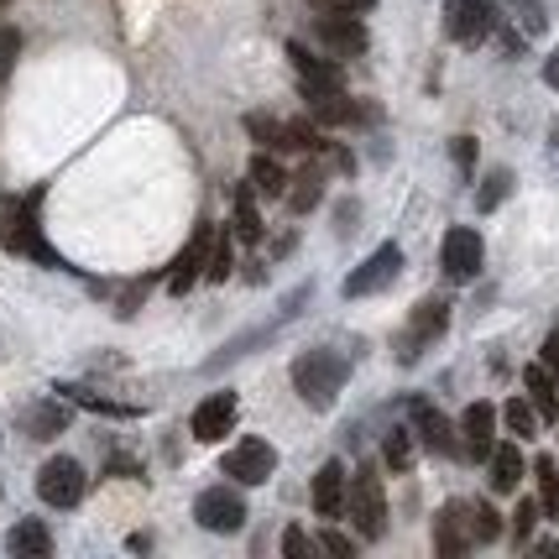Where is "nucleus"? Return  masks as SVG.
<instances>
[{
  "label": "nucleus",
  "instance_id": "nucleus-20",
  "mask_svg": "<svg viewBox=\"0 0 559 559\" xmlns=\"http://www.w3.org/2000/svg\"><path fill=\"white\" fill-rule=\"evenodd\" d=\"M523 388H528V397H534V408H538V418H559V377L549 371V366L538 361V366H528L523 371Z\"/></svg>",
  "mask_w": 559,
  "mask_h": 559
},
{
  "label": "nucleus",
  "instance_id": "nucleus-40",
  "mask_svg": "<svg viewBox=\"0 0 559 559\" xmlns=\"http://www.w3.org/2000/svg\"><path fill=\"white\" fill-rule=\"evenodd\" d=\"M544 84H549V90H559V48L544 58Z\"/></svg>",
  "mask_w": 559,
  "mask_h": 559
},
{
  "label": "nucleus",
  "instance_id": "nucleus-6",
  "mask_svg": "<svg viewBox=\"0 0 559 559\" xmlns=\"http://www.w3.org/2000/svg\"><path fill=\"white\" fill-rule=\"evenodd\" d=\"M491 26H497L491 0H450V5H444V32H450V43H461V48L487 43Z\"/></svg>",
  "mask_w": 559,
  "mask_h": 559
},
{
  "label": "nucleus",
  "instance_id": "nucleus-31",
  "mask_svg": "<svg viewBox=\"0 0 559 559\" xmlns=\"http://www.w3.org/2000/svg\"><path fill=\"white\" fill-rule=\"evenodd\" d=\"M502 418H508V429L518 439H534V429H538V408H528V397H512L508 408H502Z\"/></svg>",
  "mask_w": 559,
  "mask_h": 559
},
{
  "label": "nucleus",
  "instance_id": "nucleus-9",
  "mask_svg": "<svg viewBox=\"0 0 559 559\" xmlns=\"http://www.w3.org/2000/svg\"><path fill=\"white\" fill-rule=\"evenodd\" d=\"M403 272V246H377L371 257H366L361 267L345 277V298H366V293H382V288H392V277Z\"/></svg>",
  "mask_w": 559,
  "mask_h": 559
},
{
  "label": "nucleus",
  "instance_id": "nucleus-24",
  "mask_svg": "<svg viewBox=\"0 0 559 559\" xmlns=\"http://www.w3.org/2000/svg\"><path fill=\"white\" fill-rule=\"evenodd\" d=\"M22 424H26V435L32 439H52V435L69 429V408H63V403H37V408H26L22 414Z\"/></svg>",
  "mask_w": 559,
  "mask_h": 559
},
{
  "label": "nucleus",
  "instance_id": "nucleus-5",
  "mask_svg": "<svg viewBox=\"0 0 559 559\" xmlns=\"http://www.w3.org/2000/svg\"><path fill=\"white\" fill-rule=\"evenodd\" d=\"M219 471L236 481V487H262V481H272V471H277V450H272L267 439H241L236 450H225V461H219Z\"/></svg>",
  "mask_w": 559,
  "mask_h": 559
},
{
  "label": "nucleus",
  "instance_id": "nucleus-39",
  "mask_svg": "<svg viewBox=\"0 0 559 559\" xmlns=\"http://www.w3.org/2000/svg\"><path fill=\"white\" fill-rule=\"evenodd\" d=\"M538 361H544V366H549V371L559 377V330L549 335V341H544V356H538Z\"/></svg>",
  "mask_w": 559,
  "mask_h": 559
},
{
  "label": "nucleus",
  "instance_id": "nucleus-28",
  "mask_svg": "<svg viewBox=\"0 0 559 559\" xmlns=\"http://www.w3.org/2000/svg\"><path fill=\"white\" fill-rule=\"evenodd\" d=\"M69 403L79 408H95V414H110V418H136L142 408H131V403H110V397H99V392H84V388H58Z\"/></svg>",
  "mask_w": 559,
  "mask_h": 559
},
{
  "label": "nucleus",
  "instance_id": "nucleus-38",
  "mask_svg": "<svg viewBox=\"0 0 559 559\" xmlns=\"http://www.w3.org/2000/svg\"><path fill=\"white\" fill-rule=\"evenodd\" d=\"M455 168L461 173L476 168V142H471V136H455Z\"/></svg>",
  "mask_w": 559,
  "mask_h": 559
},
{
  "label": "nucleus",
  "instance_id": "nucleus-30",
  "mask_svg": "<svg viewBox=\"0 0 559 559\" xmlns=\"http://www.w3.org/2000/svg\"><path fill=\"white\" fill-rule=\"evenodd\" d=\"M382 461H388V471H408L414 465V435L408 429H392L388 444H382Z\"/></svg>",
  "mask_w": 559,
  "mask_h": 559
},
{
  "label": "nucleus",
  "instance_id": "nucleus-21",
  "mask_svg": "<svg viewBox=\"0 0 559 559\" xmlns=\"http://www.w3.org/2000/svg\"><path fill=\"white\" fill-rule=\"evenodd\" d=\"M246 178H251V189H257L262 199L288 194V183H293L288 173H283V163H277L272 152H262V157H251V173H246Z\"/></svg>",
  "mask_w": 559,
  "mask_h": 559
},
{
  "label": "nucleus",
  "instance_id": "nucleus-36",
  "mask_svg": "<svg viewBox=\"0 0 559 559\" xmlns=\"http://www.w3.org/2000/svg\"><path fill=\"white\" fill-rule=\"evenodd\" d=\"M309 5H314V11H350V16H361L377 0H309Z\"/></svg>",
  "mask_w": 559,
  "mask_h": 559
},
{
  "label": "nucleus",
  "instance_id": "nucleus-22",
  "mask_svg": "<svg viewBox=\"0 0 559 559\" xmlns=\"http://www.w3.org/2000/svg\"><path fill=\"white\" fill-rule=\"evenodd\" d=\"M518 481H523V450L491 444V491H518Z\"/></svg>",
  "mask_w": 559,
  "mask_h": 559
},
{
  "label": "nucleus",
  "instance_id": "nucleus-18",
  "mask_svg": "<svg viewBox=\"0 0 559 559\" xmlns=\"http://www.w3.org/2000/svg\"><path fill=\"white\" fill-rule=\"evenodd\" d=\"M461 435H465V450L476 461H491V435H497V408L491 403H471L461 418Z\"/></svg>",
  "mask_w": 559,
  "mask_h": 559
},
{
  "label": "nucleus",
  "instance_id": "nucleus-41",
  "mask_svg": "<svg viewBox=\"0 0 559 559\" xmlns=\"http://www.w3.org/2000/svg\"><path fill=\"white\" fill-rule=\"evenodd\" d=\"M110 476H142V465L131 461V455H126V461L116 455V461H110Z\"/></svg>",
  "mask_w": 559,
  "mask_h": 559
},
{
  "label": "nucleus",
  "instance_id": "nucleus-25",
  "mask_svg": "<svg viewBox=\"0 0 559 559\" xmlns=\"http://www.w3.org/2000/svg\"><path fill=\"white\" fill-rule=\"evenodd\" d=\"M236 241L241 246L262 241V215H257V204H251V178H246V189H236Z\"/></svg>",
  "mask_w": 559,
  "mask_h": 559
},
{
  "label": "nucleus",
  "instance_id": "nucleus-8",
  "mask_svg": "<svg viewBox=\"0 0 559 559\" xmlns=\"http://www.w3.org/2000/svg\"><path fill=\"white\" fill-rule=\"evenodd\" d=\"M444 324H450V304L444 298H424L408 319V330H403V341H397V361H414L424 356V345H435L444 335Z\"/></svg>",
  "mask_w": 559,
  "mask_h": 559
},
{
  "label": "nucleus",
  "instance_id": "nucleus-14",
  "mask_svg": "<svg viewBox=\"0 0 559 559\" xmlns=\"http://www.w3.org/2000/svg\"><path fill=\"white\" fill-rule=\"evenodd\" d=\"M210 246H215V230H210V219H199V230L189 236V246L173 257V272H168V288L173 293H189V288H194V277L210 267Z\"/></svg>",
  "mask_w": 559,
  "mask_h": 559
},
{
  "label": "nucleus",
  "instance_id": "nucleus-7",
  "mask_svg": "<svg viewBox=\"0 0 559 559\" xmlns=\"http://www.w3.org/2000/svg\"><path fill=\"white\" fill-rule=\"evenodd\" d=\"M194 523L210 534H236L246 523V502L236 487H210L194 497Z\"/></svg>",
  "mask_w": 559,
  "mask_h": 559
},
{
  "label": "nucleus",
  "instance_id": "nucleus-23",
  "mask_svg": "<svg viewBox=\"0 0 559 559\" xmlns=\"http://www.w3.org/2000/svg\"><path fill=\"white\" fill-rule=\"evenodd\" d=\"M319 199H324V168L319 163H309V168L293 178V189H288V210L293 215H309Z\"/></svg>",
  "mask_w": 559,
  "mask_h": 559
},
{
  "label": "nucleus",
  "instance_id": "nucleus-35",
  "mask_svg": "<svg viewBox=\"0 0 559 559\" xmlns=\"http://www.w3.org/2000/svg\"><path fill=\"white\" fill-rule=\"evenodd\" d=\"M319 549H324V555H335V559H350V555H356V544H350L345 534H335V528H330V534H319Z\"/></svg>",
  "mask_w": 559,
  "mask_h": 559
},
{
  "label": "nucleus",
  "instance_id": "nucleus-42",
  "mask_svg": "<svg viewBox=\"0 0 559 559\" xmlns=\"http://www.w3.org/2000/svg\"><path fill=\"white\" fill-rule=\"evenodd\" d=\"M0 79H5V63H0Z\"/></svg>",
  "mask_w": 559,
  "mask_h": 559
},
{
  "label": "nucleus",
  "instance_id": "nucleus-19",
  "mask_svg": "<svg viewBox=\"0 0 559 559\" xmlns=\"http://www.w3.org/2000/svg\"><path fill=\"white\" fill-rule=\"evenodd\" d=\"M5 549H11L16 559H48L52 555L48 523H43V518H22V523L5 534Z\"/></svg>",
  "mask_w": 559,
  "mask_h": 559
},
{
  "label": "nucleus",
  "instance_id": "nucleus-27",
  "mask_svg": "<svg viewBox=\"0 0 559 559\" xmlns=\"http://www.w3.org/2000/svg\"><path fill=\"white\" fill-rule=\"evenodd\" d=\"M534 476H538V508H544V518H555L559 512V465L549 461V455H538Z\"/></svg>",
  "mask_w": 559,
  "mask_h": 559
},
{
  "label": "nucleus",
  "instance_id": "nucleus-4",
  "mask_svg": "<svg viewBox=\"0 0 559 559\" xmlns=\"http://www.w3.org/2000/svg\"><path fill=\"white\" fill-rule=\"evenodd\" d=\"M84 465L79 461H69V455H52L43 471H37V497L48 502V508H58V512H69V508H79L84 502Z\"/></svg>",
  "mask_w": 559,
  "mask_h": 559
},
{
  "label": "nucleus",
  "instance_id": "nucleus-17",
  "mask_svg": "<svg viewBox=\"0 0 559 559\" xmlns=\"http://www.w3.org/2000/svg\"><path fill=\"white\" fill-rule=\"evenodd\" d=\"M345 491H350V476H345V465L341 461H324L319 465V476H314V512L319 518H341L345 512Z\"/></svg>",
  "mask_w": 559,
  "mask_h": 559
},
{
  "label": "nucleus",
  "instance_id": "nucleus-26",
  "mask_svg": "<svg viewBox=\"0 0 559 559\" xmlns=\"http://www.w3.org/2000/svg\"><path fill=\"white\" fill-rule=\"evenodd\" d=\"M309 110H314V121H324V126H350L361 110L345 99V90H335V95H319V99H309Z\"/></svg>",
  "mask_w": 559,
  "mask_h": 559
},
{
  "label": "nucleus",
  "instance_id": "nucleus-12",
  "mask_svg": "<svg viewBox=\"0 0 559 559\" xmlns=\"http://www.w3.org/2000/svg\"><path fill=\"white\" fill-rule=\"evenodd\" d=\"M314 32L335 58H361L366 52V26H361V16H350V11H319Z\"/></svg>",
  "mask_w": 559,
  "mask_h": 559
},
{
  "label": "nucleus",
  "instance_id": "nucleus-3",
  "mask_svg": "<svg viewBox=\"0 0 559 559\" xmlns=\"http://www.w3.org/2000/svg\"><path fill=\"white\" fill-rule=\"evenodd\" d=\"M345 512H350V523H356V534H361V538H382V534H388V487H382L377 465H361V471L350 476Z\"/></svg>",
  "mask_w": 559,
  "mask_h": 559
},
{
  "label": "nucleus",
  "instance_id": "nucleus-15",
  "mask_svg": "<svg viewBox=\"0 0 559 559\" xmlns=\"http://www.w3.org/2000/svg\"><path fill=\"white\" fill-rule=\"evenodd\" d=\"M408 414H414V435H418L424 450H435V455H455V429H450V418L439 414L435 403L414 397V403H408Z\"/></svg>",
  "mask_w": 559,
  "mask_h": 559
},
{
  "label": "nucleus",
  "instance_id": "nucleus-11",
  "mask_svg": "<svg viewBox=\"0 0 559 559\" xmlns=\"http://www.w3.org/2000/svg\"><path fill=\"white\" fill-rule=\"evenodd\" d=\"M439 267L450 283H471L476 272H481V236L471 230V225H455L444 246H439Z\"/></svg>",
  "mask_w": 559,
  "mask_h": 559
},
{
  "label": "nucleus",
  "instance_id": "nucleus-33",
  "mask_svg": "<svg viewBox=\"0 0 559 559\" xmlns=\"http://www.w3.org/2000/svg\"><path fill=\"white\" fill-rule=\"evenodd\" d=\"M204 277H210V283L230 277V241H225V236H215V246H210V267H204Z\"/></svg>",
  "mask_w": 559,
  "mask_h": 559
},
{
  "label": "nucleus",
  "instance_id": "nucleus-16",
  "mask_svg": "<svg viewBox=\"0 0 559 559\" xmlns=\"http://www.w3.org/2000/svg\"><path fill=\"white\" fill-rule=\"evenodd\" d=\"M471 544H476V538H471V508H465V502H450L435 523V549L444 559H461Z\"/></svg>",
  "mask_w": 559,
  "mask_h": 559
},
{
  "label": "nucleus",
  "instance_id": "nucleus-29",
  "mask_svg": "<svg viewBox=\"0 0 559 559\" xmlns=\"http://www.w3.org/2000/svg\"><path fill=\"white\" fill-rule=\"evenodd\" d=\"M508 194H512V173L508 168L487 173V183L476 189V210H481V215H491V210H497V204H502Z\"/></svg>",
  "mask_w": 559,
  "mask_h": 559
},
{
  "label": "nucleus",
  "instance_id": "nucleus-2",
  "mask_svg": "<svg viewBox=\"0 0 559 559\" xmlns=\"http://www.w3.org/2000/svg\"><path fill=\"white\" fill-rule=\"evenodd\" d=\"M350 382V361H345L341 350H304L298 361H293V392L324 414V408H335V397L345 392Z\"/></svg>",
  "mask_w": 559,
  "mask_h": 559
},
{
  "label": "nucleus",
  "instance_id": "nucleus-32",
  "mask_svg": "<svg viewBox=\"0 0 559 559\" xmlns=\"http://www.w3.org/2000/svg\"><path fill=\"white\" fill-rule=\"evenodd\" d=\"M497 534H502V518H497L487 502H471V538H476V544H491Z\"/></svg>",
  "mask_w": 559,
  "mask_h": 559
},
{
  "label": "nucleus",
  "instance_id": "nucleus-43",
  "mask_svg": "<svg viewBox=\"0 0 559 559\" xmlns=\"http://www.w3.org/2000/svg\"><path fill=\"white\" fill-rule=\"evenodd\" d=\"M0 5H5V0H0Z\"/></svg>",
  "mask_w": 559,
  "mask_h": 559
},
{
  "label": "nucleus",
  "instance_id": "nucleus-10",
  "mask_svg": "<svg viewBox=\"0 0 559 559\" xmlns=\"http://www.w3.org/2000/svg\"><path fill=\"white\" fill-rule=\"evenodd\" d=\"M288 58H293V73H298V90H304V99H319V95H335V90H345L335 58H319V52H309L304 43H288Z\"/></svg>",
  "mask_w": 559,
  "mask_h": 559
},
{
  "label": "nucleus",
  "instance_id": "nucleus-13",
  "mask_svg": "<svg viewBox=\"0 0 559 559\" xmlns=\"http://www.w3.org/2000/svg\"><path fill=\"white\" fill-rule=\"evenodd\" d=\"M236 414H241V397H236V392H210L194 408V424H189V429H194L199 444H219V439L236 429Z\"/></svg>",
  "mask_w": 559,
  "mask_h": 559
},
{
  "label": "nucleus",
  "instance_id": "nucleus-34",
  "mask_svg": "<svg viewBox=\"0 0 559 559\" xmlns=\"http://www.w3.org/2000/svg\"><path fill=\"white\" fill-rule=\"evenodd\" d=\"M538 512H544L538 502H518V512H512V534H518V538H528V534H534Z\"/></svg>",
  "mask_w": 559,
  "mask_h": 559
},
{
  "label": "nucleus",
  "instance_id": "nucleus-37",
  "mask_svg": "<svg viewBox=\"0 0 559 559\" xmlns=\"http://www.w3.org/2000/svg\"><path fill=\"white\" fill-rule=\"evenodd\" d=\"M283 555H314V538L288 528V534H283Z\"/></svg>",
  "mask_w": 559,
  "mask_h": 559
},
{
  "label": "nucleus",
  "instance_id": "nucleus-1",
  "mask_svg": "<svg viewBox=\"0 0 559 559\" xmlns=\"http://www.w3.org/2000/svg\"><path fill=\"white\" fill-rule=\"evenodd\" d=\"M37 204H43V194H0V246H5V251H16V257L43 262V267H69V262L43 241Z\"/></svg>",
  "mask_w": 559,
  "mask_h": 559
}]
</instances>
